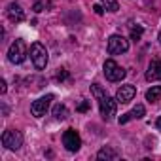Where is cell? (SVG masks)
Masks as SVG:
<instances>
[{
  "label": "cell",
  "instance_id": "cell-13",
  "mask_svg": "<svg viewBox=\"0 0 161 161\" xmlns=\"http://www.w3.org/2000/svg\"><path fill=\"white\" fill-rule=\"evenodd\" d=\"M119 157V152L118 150H114V148H110V146H104V148H101L99 150V153H97V159H101V161H114V159H118Z\"/></svg>",
  "mask_w": 161,
  "mask_h": 161
},
{
  "label": "cell",
  "instance_id": "cell-17",
  "mask_svg": "<svg viewBox=\"0 0 161 161\" xmlns=\"http://www.w3.org/2000/svg\"><path fill=\"white\" fill-rule=\"evenodd\" d=\"M103 4L108 12H118L119 10V4H118V0H103Z\"/></svg>",
  "mask_w": 161,
  "mask_h": 161
},
{
  "label": "cell",
  "instance_id": "cell-20",
  "mask_svg": "<svg viewBox=\"0 0 161 161\" xmlns=\"http://www.w3.org/2000/svg\"><path fill=\"white\" fill-rule=\"evenodd\" d=\"M89 108H91V104H89L87 101H84V103H80V104H78V108H76V110H78V112H87Z\"/></svg>",
  "mask_w": 161,
  "mask_h": 161
},
{
  "label": "cell",
  "instance_id": "cell-15",
  "mask_svg": "<svg viewBox=\"0 0 161 161\" xmlns=\"http://www.w3.org/2000/svg\"><path fill=\"white\" fill-rule=\"evenodd\" d=\"M161 99V86H153L152 89L146 91V101L148 103H157Z\"/></svg>",
  "mask_w": 161,
  "mask_h": 161
},
{
  "label": "cell",
  "instance_id": "cell-18",
  "mask_svg": "<svg viewBox=\"0 0 161 161\" xmlns=\"http://www.w3.org/2000/svg\"><path fill=\"white\" fill-rule=\"evenodd\" d=\"M142 32H144L142 27H133V25H131V40H135V42L140 40V38H142Z\"/></svg>",
  "mask_w": 161,
  "mask_h": 161
},
{
  "label": "cell",
  "instance_id": "cell-8",
  "mask_svg": "<svg viewBox=\"0 0 161 161\" xmlns=\"http://www.w3.org/2000/svg\"><path fill=\"white\" fill-rule=\"evenodd\" d=\"M51 101H53V95H46V97H40L38 101H34V103L31 104V114H32L34 118H42V116L47 112V108H49Z\"/></svg>",
  "mask_w": 161,
  "mask_h": 161
},
{
  "label": "cell",
  "instance_id": "cell-6",
  "mask_svg": "<svg viewBox=\"0 0 161 161\" xmlns=\"http://www.w3.org/2000/svg\"><path fill=\"white\" fill-rule=\"evenodd\" d=\"M129 49V42L119 36V34H112L108 38V53L110 55H119V53H125Z\"/></svg>",
  "mask_w": 161,
  "mask_h": 161
},
{
  "label": "cell",
  "instance_id": "cell-11",
  "mask_svg": "<svg viewBox=\"0 0 161 161\" xmlns=\"http://www.w3.org/2000/svg\"><path fill=\"white\" fill-rule=\"evenodd\" d=\"M6 14H8V19H10L12 23H21V21L25 19V12H23V8H21L19 4H15V2L8 4Z\"/></svg>",
  "mask_w": 161,
  "mask_h": 161
},
{
  "label": "cell",
  "instance_id": "cell-21",
  "mask_svg": "<svg viewBox=\"0 0 161 161\" xmlns=\"http://www.w3.org/2000/svg\"><path fill=\"white\" fill-rule=\"evenodd\" d=\"M93 10H95V14H97V15H103V14H104V8H103L101 4H95V6H93Z\"/></svg>",
  "mask_w": 161,
  "mask_h": 161
},
{
  "label": "cell",
  "instance_id": "cell-22",
  "mask_svg": "<svg viewBox=\"0 0 161 161\" xmlns=\"http://www.w3.org/2000/svg\"><path fill=\"white\" fill-rule=\"evenodd\" d=\"M6 89H8V87H6V82L2 80V82H0V93L4 95V93H6Z\"/></svg>",
  "mask_w": 161,
  "mask_h": 161
},
{
  "label": "cell",
  "instance_id": "cell-23",
  "mask_svg": "<svg viewBox=\"0 0 161 161\" xmlns=\"http://www.w3.org/2000/svg\"><path fill=\"white\" fill-rule=\"evenodd\" d=\"M155 127H157V129H159V131H161V116H159V118H157V121H155Z\"/></svg>",
  "mask_w": 161,
  "mask_h": 161
},
{
  "label": "cell",
  "instance_id": "cell-19",
  "mask_svg": "<svg viewBox=\"0 0 161 161\" xmlns=\"http://www.w3.org/2000/svg\"><path fill=\"white\" fill-rule=\"evenodd\" d=\"M66 78H68V72H66L64 68H61V70L57 72V76H55V80H57V82H64Z\"/></svg>",
  "mask_w": 161,
  "mask_h": 161
},
{
  "label": "cell",
  "instance_id": "cell-10",
  "mask_svg": "<svg viewBox=\"0 0 161 161\" xmlns=\"http://www.w3.org/2000/svg\"><path fill=\"white\" fill-rule=\"evenodd\" d=\"M146 80L148 82H155V80H161V59H152L146 70Z\"/></svg>",
  "mask_w": 161,
  "mask_h": 161
},
{
  "label": "cell",
  "instance_id": "cell-12",
  "mask_svg": "<svg viewBox=\"0 0 161 161\" xmlns=\"http://www.w3.org/2000/svg\"><path fill=\"white\" fill-rule=\"evenodd\" d=\"M144 106L142 104H136L131 112H127V114H123L121 118H119V123L123 125V123H127V121H131V119H140V118H144Z\"/></svg>",
  "mask_w": 161,
  "mask_h": 161
},
{
  "label": "cell",
  "instance_id": "cell-3",
  "mask_svg": "<svg viewBox=\"0 0 161 161\" xmlns=\"http://www.w3.org/2000/svg\"><path fill=\"white\" fill-rule=\"evenodd\" d=\"M25 57H27V46H25V42H23L21 38H17V40L10 46V49H8V59H10V63H14V64H21V63L25 61Z\"/></svg>",
  "mask_w": 161,
  "mask_h": 161
},
{
  "label": "cell",
  "instance_id": "cell-24",
  "mask_svg": "<svg viewBox=\"0 0 161 161\" xmlns=\"http://www.w3.org/2000/svg\"><path fill=\"white\" fill-rule=\"evenodd\" d=\"M157 40H159V42H161V32H159V38H157Z\"/></svg>",
  "mask_w": 161,
  "mask_h": 161
},
{
  "label": "cell",
  "instance_id": "cell-4",
  "mask_svg": "<svg viewBox=\"0 0 161 161\" xmlns=\"http://www.w3.org/2000/svg\"><path fill=\"white\" fill-rule=\"evenodd\" d=\"M125 70L114 61V59H108L106 63H104V76H106V80L108 82H121V80L125 78Z\"/></svg>",
  "mask_w": 161,
  "mask_h": 161
},
{
  "label": "cell",
  "instance_id": "cell-1",
  "mask_svg": "<svg viewBox=\"0 0 161 161\" xmlns=\"http://www.w3.org/2000/svg\"><path fill=\"white\" fill-rule=\"evenodd\" d=\"M91 93H93V95H95V99L99 101L101 116H103L106 121H110V119L116 116V101H114L112 97H108V93H106L101 86H97V84H93V86H91Z\"/></svg>",
  "mask_w": 161,
  "mask_h": 161
},
{
  "label": "cell",
  "instance_id": "cell-14",
  "mask_svg": "<svg viewBox=\"0 0 161 161\" xmlns=\"http://www.w3.org/2000/svg\"><path fill=\"white\" fill-rule=\"evenodd\" d=\"M53 118L59 119V121L66 119V118H68V108H66L64 104H55V106H53Z\"/></svg>",
  "mask_w": 161,
  "mask_h": 161
},
{
  "label": "cell",
  "instance_id": "cell-16",
  "mask_svg": "<svg viewBox=\"0 0 161 161\" xmlns=\"http://www.w3.org/2000/svg\"><path fill=\"white\" fill-rule=\"evenodd\" d=\"M49 8H51V0H34L32 2V12H36V14L49 10Z\"/></svg>",
  "mask_w": 161,
  "mask_h": 161
},
{
  "label": "cell",
  "instance_id": "cell-5",
  "mask_svg": "<svg viewBox=\"0 0 161 161\" xmlns=\"http://www.w3.org/2000/svg\"><path fill=\"white\" fill-rule=\"evenodd\" d=\"M23 144V135L15 129H8L2 133V146L8 150H19Z\"/></svg>",
  "mask_w": 161,
  "mask_h": 161
},
{
  "label": "cell",
  "instance_id": "cell-2",
  "mask_svg": "<svg viewBox=\"0 0 161 161\" xmlns=\"http://www.w3.org/2000/svg\"><path fill=\"white\" fill-rule=\"evenodd\" d=\"M31 61L36 66V70H44L46 68V64H47V49L40 42H34L31 46Z\"/></svg>",
  "mask_w": 161,
  "mask_h": 161
},
{
  "label": "cell",
  "instance_id": "cell-9",
  "mask_svg": "<svg viewBox=\"0 0 161 161\" xmlns=\"http://www.w3.org/2000/svg\"><path fill=\"white\" fill-rule=\"evenodd\" d=\"M135 95H136L135 86L127 84V86H121V87L118 89V93H116V101L121 103V104H127V103H131V101L135 99Z\"/></svg>",
  "mask_w": 161,
  "mask_h": 161
},
{
  "label": "cell",
  "instance_id": "cell-7",
  "mask_svg": "<svg viewBox=\"0 0 161 161\" xmlns=\"http://www.w3.org/2000/svg\"><path fill=\"white\" fill-rule=\"evenodd\" d=\"M63 144H64V148H66L68 152H78L80 146H82V138H80L78 131L66 129V131L63 133Z\"/></svg>",
  "mask_w": 161,
  "mask_h": 161
}]
</instances>
